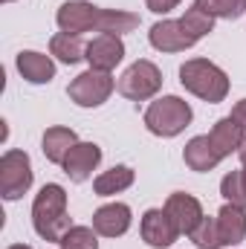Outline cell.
<instances>
[{
    "instance_id": "cell-1",
    "label": "cell",
    "mask_w": 246,
    "mask_h": 249,
    "mask_svg": "<svg viewBox=\"0 0 246 249\" xmlns=\"http://www.w3.org/2000/svg\"><path fill=\"white\" fill-rule=\"evenodd\" d=\"M32 226L44 241H53V244H61V238L72 229V220L67 214V191L58 183H47L35 194Z\"/></svg>"
},
{
    "instance_id": "cell-2",
    "label": "cell",
    "mask_w": 246,
    "mask_h": 249,
    "mask_svg": "<svg viewBox=\"0 0 246 249\" xmlns=\"http://www.w3.org/2000/svg\"><path fill=\"white\" fill-rule=\"evenodd\" d=\"M180 84L191 96H197L209 105L223 102L229 93V75L209 58H188L180 67Z\"/></svg>"
},
{
    "instance_id": "cell-3",
    "label": "cell",
    "mask_w": 246,
    "mask_h": 249,
    "mask_svg": "<svg viewBox=\"0 0 246 249\" xmlns=\"http://www.w3.org/2000/svg\"><path fill=\"white\" fill-rule=\"evenodd\" d=\"M191 119H194L191 105L180 96H162V99L151 102L148 110H145V127L154 136H162V139H171V136L183 133L191 124Z\"/></svg>"
},
{
    "instance_id": "cell-4",
    "label": "cell",
    "mask_w": 246,
    "mask_h": 249,
    "mask_svg": "<svg viewBox=\"0 0 246 249\" xmlns=\"http://www.w3.org/2000/svg\"><path fill=\"white\" fill-rule=\"evenodd\" d=\"M159 87H162L159 67L154 61H145V58L130 64L119 75V84H116V90L122 93L124 99H130V102H148V99H154L159 93Z\"/></svg>"
},
{
    "instance_id": "cell-5",
    "label": "cell",
    "mask_w": 246,
    "mask_h": 249,
    "mask_svg": "<svg viewBox=\"0 0 246 249\" xmlns=\"http://www.w3.org/2000/svg\"><path fill=\"white\" fill-rule=\"evenodd\" d=\"M113 87H116V81H113L110 72L90 67V70L78 72V75L70 81L67 96H70L78 107H99V105H105V102L110 99Z\"/></svg>"
},
{
    "instance_id": "cell-6",
    "label": "cell",
    "mask_w": 246,
    "mask_h": 249,
    "mask_svg": "<svg viewBox=\"0 0 246 249\" xmlns=\"http://www.w3.org/2000/svg\"><path fill=\"white\" fill-rule=\"evenodd\" d=\"M32 188V162L26 151H6L0 157V194L6 200H18Z\"/></svg>"
},
{
    "instance_id": "cell-7",
    "label": "cell",
    "mask_w": 246,
    "mask_h": 249,
    "mask_svg": "<svg viewBox=\"0 0 246 249\" xmlns=\"http://www.w3.org/2000/svg\"><path fill=\"white\" fill-rule=\"evenodd\" d=\"M139 232H142V241L154 249H168L180 238V229L174 226V220L165 209H148L142 214Z\"/></svg>"
},
{
    "instance_id": "cell-8",
    "label": "cell",
    "mask_w": 246,
    "mask_h": 249,
    "mask_svg": "<svg viewBox=\"0 0 246 249\" xmlns=\"http://www.w3.org/2000/svg\"><path fill=\"white\" fill-rule=\"evenodd\" d=\"M58 29L67 35H81V32H93L99 23V6L87 3V0H70L64 3L55 15Z\"/></svg>"
},
{
    "instance_id": "cell-9",
    "label": "cell",
    "mask_w": 246,
    "mask_h": 249,
    "mask_svg": "<svg viewBox=\"0 0 246 249\" xmlns=\"http://www.w3.org/2000/svg\"><path fill=\"white\" fill-rule=\"evenodd\" d=\"M99 162H102V148L96 142H75L70 148L67 160L61 162V168L72 183H84V180H90V174L96 171Z\"/></svg>"
},
{
    "instance_id": "cell-10",
    "label": "cell",
    "mask_w": 246,
    "mask_h": 249,
    "mask_svg": "<svg viewBox=\"0 0 246 249\" xmlns=\"http://www.w3.org/2000/svg\"><path fill=\"white\" fill-rule=\"evenodd\" d=\"M162 209L171 214V220H174V226L180 229V235H191V232L200 226V220L206 217L200 200H197L194 194H185V191H174V194L165 200Z\"/></svg>"
},
{
    "instance_id": "cell-11",
    "label": "cell",
    "mask_w": 246,
    "mask_h": 249,
    "mask_svg": "<svg viewBox=\"0 0 246 249\" xmlns=\"http://www.w3.org/2000/svg\"><path fill=\"white\" fill-rule=\"evenodd\" d=\"M122 58H124V44L119 35H96L87 44V53H84V61L93 70H105V72H110L116 64H122Z\"/></svg>"
},
{
    "instance_id": "cell-12",
    "label": "cell",
    "mask_w": 246,
    "mask_h": 249,
    "mask_svg": "<svg viewBox=\"0 0 246 249\" xmlns=\"http://www.w3.org/2000/svg\"><path fill=\"white\" fill-rule=\"evenodd\" d=\"M148 41L159 53H185V50L194 47V41L185 35L180 20H157L148 32Z\"/></svg>"
},
{
    "instance_id": "cell-13",
    "label": "cell",
    "mask_w": 246,
    "mask_h": 249,
    "mask_svg": "<svg viewBox=\"0 0 246 249\" xmlns=\"http://www.w3.org/2000/svg\"><path fill=\"white\" fill-rule=\"evenodd\" d=\"M93 229L102 238H122L124 232L130 229V206H124V203H107V206L96 209Z\"/></svg>"
},
{
    "instance_id": "cell-14",
    "label": "cell",
    "mask_w": 246,
    "mask_h": 249,
    "mask_svg": "<svg viewBox=\"0 0 246 249\" xmlns=\"http://www.w3.org/2000/svg\"><path fill=\"white\" fill-rule=\"evenodd\" d=\"M18 72L20 78H26L29 84H50L55 78V61L44 53H35V50H23L18 53Z\"/></svg>"
},
{
    "instance_id": "cell-15",
    "label": "cell",
    "mask_w": 246,
    "mask_h": 249,
    "mask_svg": "<svg viewBox=\"0 0 246 249\" xmlns=\"http://www.w3.org/2000/svg\"><path fill=\"white\" fill-rule=\"evenodd\" d=\"M209 139H211V145H214V151L226 160V157H232V154H238V148L244 145L246 139V127L241 122H235L232 116H226V119H220V122H214V127L209 130Z\"/></svg>"
},
{
    "instance_id": "cell-16",
    "label": "cell",
    "mask_w": 246,
    "mask_h": 249,
    "mask_svg": "<svg viewBox=\"0 0 246 249\" xmlns=\"http://www.w3.org/2000/svg\"><path fill=\"white\" fill-rule=\"evenodd\" d=\"M217 232H220V244L223 247H238L246 238V209L226 203L217 212Z\"/></svg>"
},
{
    "instance_id": "cell-17",
    "label": "cell",
    "mask_w": 246,
    "mask_h": 249,
    "mask_svg": "<svg viewBox=\"0 0 246 249\" xmlns=\"http://www.w3.org/2000/svg\"><path fill=\"white\" fill-rule=\"evenodd\" d=\"M183 160L191 171H211V168L220 165L223 157L214 151V145H211V139H209V133H206V136H194V139L185 145Z\"/></svg>"
},
{
    "instance_id": "cell-18",
    "label": "cell",
    "mask_w": 246,
    "mask_h": 249,
    "mask_svg": "<svg viewBox=\"0 0 246 249\" xmlns=\"http://www.w3.org/2000/svg\"><path fill=\"white\" fill-rule=\"evenodd\" d=\"M75 142H78V136H75L72 127L55 124V127H47V133H44V139H41V151H44V157H47L50 162L61 165Z\"/></svg>"
},
{
    "instance_id": "cell-19",
    "label": "cell",
    "mask_w": 246,
    "mask_h": 249,
    "mask_svg": "<svg viewBox=\"0 0 246 249\" xmlns=\"http://www.w3.org/2000/svg\"><path fill=\"white\" fill-rule=\"evenodd\" d=\"M133 180H136V174H133L130 165H113L110 171H102L93 180V191L99 197H113V194H119V191L133 186Z\"/></svg>"
},
{
    "instance_id": "cell-20",
    "label": "cell",
    "mask_w": 246,
    "mask_h": 249,
    "mask_svg": "<svg viewBox=\"0 0 246 249\" xmlns=\"http://www.w3.org/2000/svg\"><path fill=\"white\" fill-rule=\"evenodd\" d=\"M139 26V15L133 12H124V9H99V23H96V32L102 35H119L124 32H133Z\"/></svg>"
},
{
    "instance_id": "cell-21",
    "label": "cell",
    "mask_w": 246,
    "mask_h": 249,
    "mask_svg": "<svg viewBox=\"0 0 246 249\" xmlns=\"http://www.w3.org/2000/svg\"><path fill=\"white\" fill-rule=\"evenodd\" d=\"M87 53V44H81V35H67L58 32L50 41V55H55L61 64H78Z\"/></svg>"
},
{
    "instance_id": "cell-22",
    "label": "cell",
    "mask_w": 246,
    "mask_h": 249,
    "mask_svg": "<svg viewBox=\"0 0 246 249\" xmlns=\"http://www.w3.org/2000/svg\"><path fill=\"white\" fill-rule=\"evenodd\" d=\"M180 26L185 29V35L197 44L200 38H206L214 29V18L209 12H203L200 6H191V9H185V15L180 18Z\"/></svg>"
},
{
    "instance_id": "cell-23",
    "label": "cell",
    "mask_w": 246,
    "mask_h": 249,
    "mask_svg": "<svg viewBox=\"0 0 246 249\" xmlns=\"http://www.w3.org/2000/svg\"><path fill=\"white\" fill-rule=\"evenodd\" d=\"M220 194L226 197V203H235V206L246 209V165L241 171H229L220 180Z\"/></svg>"
},
{
    "instance_id": "cell-24",
    "label": "cell",
    "mask_w": 246,
    "mask_h": 249,
    "mask_svg": "<svg viewBox=\"0 0 246 249\" xmlns=\"http://www.w3.org/2000/svg\"><path fill=\"white\" fill-rule=\"evenodd\" d=\"M194 6H200L211 18H223V20H235L246 12V0H194Z\"/></svg>"
},
{
    "instance_id": "cell-25",
    "label": "cell",
    "mask_w": 246,
    "mask_h": 249,
    "mask_svg": "<svg viewBox=\"0 0 246 249\" xmlns=\"http://www.w3.org/2000/svg\"><path fill=\"white\" fill-rule=\"evenodd\" d=\"M197 249H220V232H217V217H203L200 226L188 235Z\"/></svg>"
},
{
    "instance_id": "cell-26",
    "label": "cell",
    "mask_w": 246,
    "mask_h": 249,
    "mask_svg": "<svg viewBox=\"0 0 246 249\" xmlns=\"http://www.w3.org/2000/svg\"><path fill=\"white\" fill-rule=\"evenodd\" d=\"M61 249H99V232L90 226H72L61 238Z\"/></svg>"
},
{
    "instance_id": "cell-27",
    "label": "cell",
    "mask_w": 246,
    "mask_h": 249,
    "mask_svg": "<svg viewBox=\"0 0 246 249\" xmlns=\"http://www.w3.org/2000/svg\"><path fill=\"white\" fill-rule=\"evenodd\" d=\"M145 6H148L154 15H168L171 9L180 6V0H145Z\"/></svg>"
},
{
    "instance_id": "cell-28",
    "label": "cell",
    "mask_w": 246,
    "mask_h": 249,
    "mask_svg": "<svg viewBox=\"0 0 246 249\" xmlns=\"http://www.w3.org/2000/svg\"><path fill=\"white\" fill-rule=\"evenodd\" d=\"M232 119H235V122H241L246 127V99H241V102L232 107Z\"/></svg>"
},
{
    "instance_id": "cell-29",
    "label": "cell",
    "mask_w": 246,
    "mask_h": 249,
    "mask_svg": "<svg viewBox=\"0 0 246 249\" xmlns=\"http://www.w3.org/2000/svg\"><path fill=\"white\" fill-rule=\"evenodd\" d=\"M238 157H241V162H244V165H246V139H244V145L238 148Z\"/></svg>"
},
{
    "instance_id": "cell-30",
    "label": "cell",
    "mask_w": 246,
    "mask_h": 249,
    "mask_svg": "<svg viewBox=\"0 0 246 249\" xmlns=\"http://www.w3.org/2000/svg\"><path fill=\"white\" fill-rule=\"evenodd\" d=\"M9 249H32V247H26V244H15V247H9Z\"/></svg>"
},
{
    "instance_id": "cell-31",
    "label": "cell",
    "mask_w": 246,
    "mask_h": 249,
    "mask_svg": "<svg viewBox=\"0 0 246 249\" xmlns=\"http://www.w3.org/2000/svg\"><path fill=\"white\" fill-rule=\"evenodd\" d=\"M3 3H15V0H3Z\"/></svg>"
}]
</instances>
